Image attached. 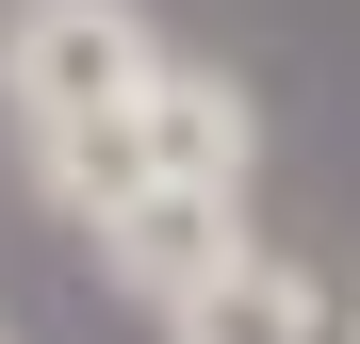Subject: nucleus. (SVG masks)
Segmentation results:
<instances>
[{"mask_svg": "<svg viewBox=\"0 0 360 344\" xmlns=\"http://www.w3.org/2000/svg\"><path fill=\"white\" fill-rule=\"evenodd\" d=\"M229 246H246V213H229V197H164V181H148L131 213L98 229V279H115V295H148V312H180Z\"/></svg>", "mask_w": 360, "mask_h": 344, "instance_id": "obj_4", "label": "nucleus"}, {"mask_svg": "<svg viewBox=\"0 0 360 344\" xmlns=\"http://www.w3.org/2000/svg\"><path fill=\"white\" fill-rule=\"evenodd\" d=\"M344 344H360V312H344Z\"/></svg>", "mask_w": 360, "mask_h": 344, "instance_id": "obj_6", "label": "nucleus"}, {"mask_svg": "<svg viewBox=\"0 0 360 344\" xmlns=\"http://www.w3.org/2000/svg\"><path fill=\"white\" fill-rule=\"evenodd\" d=\"M0 344H17V328H0Z\"/></svg>", "mask_w": 360, "mask_h": 344, "instance_id": "obj_7", "label": "nucleus"}, {"mask_svg": "<svg viewBox=\"0 0 360 344\" xmlns=\"http://www.w3.org/2000/svg\"><path fill=\"white\" fill-rule=\"evenodd\" d=\"M148 82H164L148 0H0V115H17V148L33 132H98Z\"/></svg>", "mask_w": 360, "mask_h": 344, "instance_id": "obj_1", "label": "nucleus"}, {"mask_svg": "<svg viewBox=\"0 0 360 344\" xmlns=\"http://www.w3.org/2000/svg\"><path fill=\"white\" fill-rule=\"evenodd\" d=\"M148 181L246 213V181H262V98L229 82V66H180V49H164V82H148Z\"/></svg>", "mask_w": 360, "mask_h": 344, "instance_id": "obj_2", "label": "nucleus"}, {"mask_svg": "<svg viewBox=\"0 0 360 344\" xmlns=\"http://www.w3.org/2000/svg\"><path fill=\"white\" fill-rule=\"evenodd\" d=\"M17 164H33V197H49V213H66L82 246H98V229L148 197V98H131V115H98V132H33Z\"/></svg>", "mask_w": 360, "mask_h": 344, "instance_id": "obj_5", "label": "nucleus"}, {"mask_svg": "<svg viewBox=\"0 0 360 344\" xmlns=\"http://www.w3.org/2000/svg\"><path fill=\"white\" fill-rule=\"evenodd\" d=\"M328 328H344V295L311 262H278V246H229L197 295L164 312V344H328Z\"/></svg>", "mask_w": 360, "mask_h": 344, "instance_id": "obj_3", "label": "nucleus"}]
</instances>
